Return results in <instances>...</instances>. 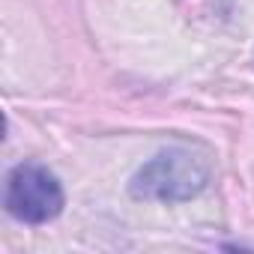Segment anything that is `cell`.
Wrapping results in <instances>:
<instances>
[{
	"label": "cell",
	"mask_w": 254,
	"mask_h": 254,
	"mask_svg": "<svg viewBox=\"0 0 254 254\" xmlns=\"http://www.w3.org/2000/svg\"><path fill=\"white\" fill-rule=\"evenodd\" d=\"M212 183V159L200 147H165L150 156L132 177L129 194L144 203H186L200 197Z\"/></svg>",
	"instance_id": "1"
},
{
	"label": "cell",
	"mask_w": 254,
	"mask_h": 254,
	"mask_svg": "<svg viewBox=\"0 0 254 254\" xmlns=\"http://www.w3.org/2000/svg\"><path fill=\"white\" fill-rule=\"evenodd\" d=\"M66 206V191L54 171L42 162H18L6 174L3 186V209L9 218L39 227L54 221Z\"/></svg>",
	"instance_id": "2"
}]
</instances>
